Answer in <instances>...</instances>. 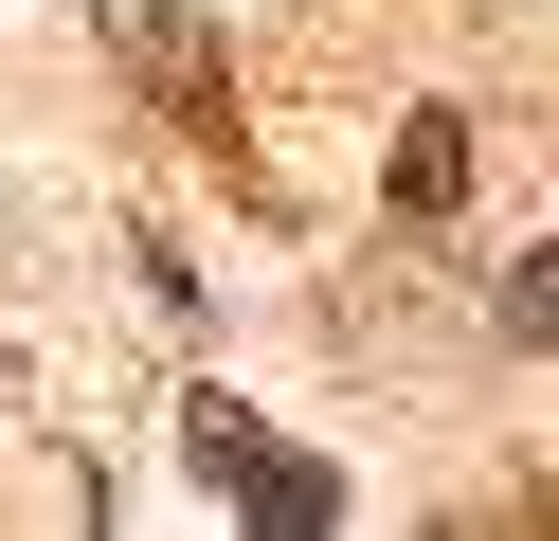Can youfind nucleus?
<instances>
[{
  "label": "nucleus",
  "mask_w": 559,
  "mask_h": 541,
  "mask_svg": "<svg viewBox=\"0 0 559 541\" xmlns=\"http://www.w3.org/2000/svg\"><path fill=\"white\" fill-rule=\"evenodd\" d=\"M181 451H199V487H217V505H253V524H343V487H325L307 451H271L235 397H199V415H181Z\"/></svg>",
  "instance_id": "nucleus-1"
},
{
  "label": "nucleus",
  "mask_w": 559,
  "mask_h": 541,
  "mask_svg": "<svg viewBox=\"0 0 559 541\" xmlns=\"http://www.w3.org/2000/svg\"><path fill=\"white\" fill-rule=\"evenodd\" d=\"M109 55L145 72L163 108H199V127H217V55H199V19H181V0H109Z\"/></svg>",
  "instance_id": "nucleus-2"
},
{
  "label": "nucleus",
  "mask_w": 559,
  "mask_h": 541,
  "mask_svg": "<svg viewBox=\"0 0 559 541\" xmlns=\"http://www.w3.org/2000/svg\"><path fill=\"white\" fill-rule=\"evenodd\" d=\"M379 199H397V216H451V199H469V127H451V108H415L397 163H379Z\"/></svg>",
  "instance_id": "nucleus-3"
}]
</instances>
